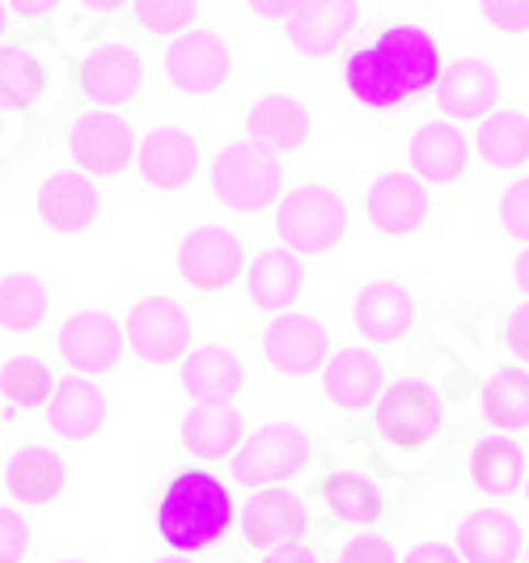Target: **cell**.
I'll list each match as a JSON object with an SVG mask.
<instances>
[{
    "instance_id": "19",
    "label": "cell",
    "mask_w": 529,
    "mask_h": 563,
    "mask_svg": "<svg viewBox=\"0 0 529 563\" xmlns=\"http://www.w3.org/2000/svg\"><path fill=\"white\" fill-rule=\"evenodd\" d=\"M56 352L68 373L98 382L128 352V343H123V318L114 310H102V306L73 310L56 327Z\"/></svg>"
},
{
    "instance_id": "32",
    "label": "cell",
    "mask_w": 529,
    "mask_h": 563,
    "mask_svg": "<svg viewBox=\"0 0 529 563\" xmlns=\"http://www.w3.org/2000/svg\"><path fill=\"white\" fill-rule=\"evenodd\" d=\"M309 496L322 505V512L331 517L334 526H377L382 512H386L377 487H368L352 471H327V475H318L313 487H309Z\"/></svg>"
},
{
    "instance_id": "22",
    "label": "cell",
    "mask_w": 529,
    "mask_h": 563,
    "mask_svg": "<svg viewBox=\"0 0 529 563\" xmlns=\"http://www.w3.org/2000/svg\"><path fill=\"white\" fill-rule=\"evenodd\" d=\"M34 212L47 233H89L102 221V187L81 169H47L34 191Z\"/></svg>"
},
{
    "instance_id": "45",
    "label": "cell",
    "mask_w": 529,
    "mask_h": 563,
    "mask_svg": "<svg viewBox=\"0 0 529 563\" xmlns=\"http://www.w3.org/2000/svg\"><path fill=\"white\" fill-rule=\"evenodd\" d=\"M258 563H322V560L309 551L306 542H297V547H284V551H267Z\"/></svg>"
},
{
    "instance_id": "28",
    "label": "cell",
    "mask_w": 529,
    "mask_h": 563,
    "mask_svg": "<svg viewBox=\"0 0 529 563\" xmlns=\"http://www.w3.org/2000/svg\"><path fill=\"white\" fill-rule=\"evenodd\" d=\"M59 288L38 272H0V335H34L52 322Z\"/></svg>"
},
{
    "instance_id": "31",
    "label": "cell",
    "mask_w": 529,
    "mask_h": 563,
    "mask_svg": "<svg viewBox=\"0 0 529 563\" xmlns=\"http://www.w3.org/2000/svg\"><path fill=\"white\" fill-rule=\"evenodd\" d=\"M4 487H9L13 500H22L30 508L52 505L68 487V466L47 445H22V450L9 453V462H4Z\"/></svg>"
},
{
    "instance_id": "36",
    "label": "cell",
    "mask_w": 529,
    "mask_h": 563,
    "mask_svg": "<svg viewBox=\"0 0 529 563\" xmlns=\"http://www.w3.org/2000/svg\"><path fill=\"white\" fill-rule=\"evenodd\" d=\"M56 390V373L47 361L30 356V352H9L0 356V398L18 411H47Z\"/></svg>"
},
{
    "instance_id": "42",
    "label": "cell",
    "mask_w": 529,
    "mask_h": 563,
    "mask_svg": "<svg viewBox=\"0 0 529 563\" xmlns=\"http://www.w3.org/2000/svg\"><path fill=\"white\" fill-rule=\"evenodd\" d=\"M478 18L500 34H529V0H496L478 4Z\"/></svg>"
},
{
    "instance_id": "5",
    "label": "cell",
    "mask_w": 529,
    "mask_h": 563,
    "mask_svg": "<svg viewBox=\"0 0 529 563\" xmlns=\"http://www.w3.org/2000/svg\"><path fill=\"white\" fill-rule=\"evenodd\" d=\"M288 183H293L288 157L246 141V136L224 141L208 162V196L221 212H233V217L272 212L279 196L288 191Z\"/></svg>"
},
{
    "instance_id": "15",
    "label": "cell",
    "mask_w": 529,
    "mask_h": 563,
    "mask_svg": "<svg viewBox=\"0 0 529 563\" xmlns=\"http://www.w3.org/2000/svg\"><path fill=\"white\" fill-rule=\"evenodd\" d=\"M504 98V73L496 56L487 52H453L441 64V77L432 89V107L437 119L449 123H483L500 111Z\"/></svg>"
},
{
    "instance_id": "8",
    "label": "cell",
    "mask_w": 529,
    "mask_h": 563,
    "mask_svg": "<svg viewBox=\"0 0 529 563\" xmlns=\"http://www.w3.org/2000/svg\"><path fill=\"white\" fill-rule=\"evenodd\" d=\"M356 217L373 238H411L437 225V191L407 169H368L356 183Z\"/></svg>"
},
{
    "instance_id": "47",
    "label": "cell",
    "mask_w": 529,
    "mask_h": 563,
    "mask_svg": "<svg viewBox=\"0 0 529 563\" xmlns=\"http://www.w3.org/2000/svg\"><path fill=\"white\" fill-rule=\"evenodd\" d=\"M13 34H18V26H13V9H9V4H0V43H4V38H13Z\"/></svg>"
},
{
    "instance_id": "12",
    "label": "cell",
    "mask_w": 529,
    "mask_h": 563,
    "mask_svg": "<svg viewBox=\"0 0 529 563\" xmlns=\"http://www.w3.org/2000/svg\"><path fill=\"white\" fill-rule=\"evenodd\" d=\"M203 166V136L187 119H153L136 141L140 183L157 196H183L191 191Z\"/></svg>"
},
{
    "instance_id": "48",
    "label": "cell",
    "mask_w": 529,
    "mask_h": 563,
    "mask_svg": "<svg viewBox=\"0 0 529 563\" xmlns=\"http://www.w3.org/2000/svg\"><path fill=\"white\" fill-rule=\"evenodd\" d=\"M52 563H89V560H77V555H59V560H52Z\"/></svg>"
},
{
    "instance_id": "43",
    "label": "cell",
    "mask_w": 529,
    "mask_h": 563,
    "mask_svg": "<svg viewBox=\"0 0 529 563\" xmlns=\"http://www.w3.org/2000/svg\"><path fill=\"white\" fill-rule=\"evenodd\" d=\"M403 563H466V560L458 555V547H445V542H419V547H411V551L403 555Z\"/></svg>"
},
{
    "instance_id": "21",
    "label": "cell",
    "mask_w": 529,
    "mask_h": 563,
    "mask_svg": "<svg viewBox=\"0 0 529 563\" xmlns=\"http://www.w3.org/2000/svg\"><path fill=\"white\" fill-rule=\"evenodd\" d=\"M377 428L403 453H423L437 437H441V407L437 395L428 390V382L419 377H403L386 386V395L377 402Z\"/></svg>"
},
{
    "instance_id": "4",
    "label": "cell",
    "mask_w": 529,
    "mask_h": 563,
    "mask_svg": "<svg viewBox=\"0 0 529 563\" xmlns=\"http://www.w3.org/2000/svg\"><path fill=\"white\" fill-rule=\"evenodd\" d=\"M352 225V203L343 183L331 174H306L293 178L288 191L272 208V233L276 246L293 251L297 258H322L339 251Z\"/></svg>"
},
{
    "instance_id": "35",
    "label": "cell",
    "mask_w": 529,
    "mask_h": 563,
    "mask_svg": "<svg viewBox=\"0 0 529 563\" xmlns=\"http://www.w3.org/2000/svg\"><path fill=\"white\" fill-rule=\"evenodd\" d=\"M471 483L483 496H513L526 483V453L517 450L508 437H483L471 450Z\"/></svg>"
},
{
    "instance_id": "14",
    "label": "cell",
    "mask_w": 529,
    "mask_h": 563,
    "mask_svg": "<svg viewBox=\"0 0 529 563\" xmlns=\"http://www.w3.org/2000/svg\"><path fill=\"white\" fill-rule=\"evenodd\" d=\"M136 123L128 114L93 111V107H81L68 119V132H64V148H68L73 166L93 183L123 178L128 166H136Z\"/></svg>"
},
{
    "instance_id": "30",
    "label": "cell",
    "mask_w": 529,
    "mask_h": 563,
    "mask_svg": "<svg viewBox=\"0 0 529 563\" xmlns=\"http://www.w3.org/2000/svg\"><path fill=\"white\" fill-rule=\"evenodd\" d=\"M521 547V521L500 508H474L458 526V555L466 563H517Z\"/></svg>"
},
{
    "instance_id": "38",
    "label": "cell",
    "mask_w": 529,
    "mask_h": 563,
    "mask_svg": "<svg viewBox=\"0 0 529 563\" xmlns=\"http://www.w3.org/2000/svg\"><path fill=\"white\" fill-rule=\"evenodd\" d=\"M496 229L504 238H513L521 251L529 246V174L504 183L500 199H496Z\"/></svg>"
},
{
    "instance_id": "3",
    "label": "cell",
    "mask_w": 529,
    "mask_h": 563,
    "mask_svg": "<svg viewBox=\"0 0 529 563\" xmlns=\"http://www.w3.org/2000/svg\"><path fill=\"white\" fill-rule=\"evenodd\" d=\"M238 521L229 483L203 466H187L169 475L157 496V538L174 555H196L217 547Z\"/></svg>"
},
{
    "instance_id": "34",
    "label": "cell",
    "mask_w": 529,
    "mask_h": 563,
    "mask_svg": "<svg viewBox=\"0 0 529 563\" xmlns=\"http://www.w3.org/2000/svg\"><path fill=\"white\" fill-rule=\"evenodd\" d=\"M483 402V420L500 432H521L529 428V368L500 365L492 368V377L478 390Z\"/></svg>"
},
{
    "instance_id": "46",
    "label": "cell",
    "mask_w": 529,
    "mask_h": 563,
    "mask_svg": "<svg viewBox=\"0 0 529 563\" xmlns=\"http://www.w3.org/2000/svg\"><path fill=\"white\" fill-rule=\"evenodd\" d=\"M513 284H517V288L529 297V246L517 254V263H513Z\"/></svg>"
},
{
    "instance_id": "1",
    "label": "cell",
    "mask_w": 529,
    "mask_h": 563,
    "mask_svg": "<svg viewBox=\"0 0 529 563\" xmlns=\"http://www.w3.org/2000/svg\"><path fill=\"white\" fill-rule=\"evenodd\" d=\"M445 64L441 30L428 18H390L339 59V89L348 114L373 128L407 119L423 98H432Z\"/></svg>"
},
{
    "instance_id": "26",
    "label": "cell",
    "mask_w": 529,
    "mask_h": 563,
    "mask_svg": "<svg viewBox=\"0 0 529 563\" xmlns=\"http://www.w3.org/2000/svg\"><path fill=\"white\" fill-rule=\"evenodd\" d=\"M246 441V416L238 402H191L178 423V445L199 462H224Z\"/></svg>"
},
{
    "instance_id": "23",
    "label": "cell",
    "mask_w": 529,
    "mask_h": 563,
    "mask_svg": "<svg viewBox=\"0 0 529 563\" xmlns=\"http://www.w3.org/2000/svg\"><path fill=\"white\" fill-rule=\"evenodd\" d=\"M238 530H242V542L251 551H284V547H297L309 530V512L306 500L293 496L288 487H263L254 492L251 500L242 505V517H238Z\"/></svg>"
},
{
    "instance_id": "2",
    "label": "cell",
    "mask_w": 529,
    "mask_h": 563,
    "mask_svg": "<svg viewBox=\"0 0 529 563\" xmlns=\"http://www.w3.org/2000/svg\"><path fill=\"white\" fill-rule=\"evenodd\" d=\"M77 89V59L43 30H22L0 43V111L43 123L68 107Z\"/></svg>"
},
{
    "instance_id": "39",
    "label": "cell",
    "mask_w": 529,
    "mask_h": 563,
    "mask_svg": "<svg viewBox=\"0 0 529 563\" xmlns=\"http://www.w3.org/2000/svg\"><path fill=\"white\" fill-rule=\"evenodd\" d=\"M34 547V526L22 508L0 505V563H22Z\"/></svg>"
},
{
    "instance_id": "49",
    "label": "cell",
    "mask_w": 529,
    "mask_h": 563,
    "mask_svg": "<svg viewBox=\"0 0 529 563\" xmlns=\"http://www.w3.org/2000/svg\"><path fill=\"white\" fill-rule=\"evenodd\" d=\"M157 563H191V560H183V555H174V560H157Z\"/></svg>"
},
{
    "instance_id": "37",
    "label": "cell",
    "mask_w": 529,
    "mask_h": 563,
    "mask_svg": "<svg viewBox=\"0 0 529 563\" xmlns=\"http://www.w3.org/2000/svg\"><path fill=\"white\" fill-rule=\"evenodd\" d=\"M123 22L136 30V38H178L199 22V4L191 0H157V4H123Z\"/></svg>"
},
{
    "instance_id": "27",
    "label": "cell",
    "mask_w": 529,
    "mask_h": 563,
    "mask_svg": "<svg viewBox=\"0 0 529 563\" xmlns=\"http://www.w3.org/2000/svg\"><path fill=\"white\" fill-rule=\"evenodd\" d=\"M306 288V263L284 246H263L246 263V301L254 313H288V306L301 297Z\"/></svg>"
},
{
    "instance_id": "33",
    "label": "cell",
    "mask_w": 529,
    "mask_h": 563,
    "mask_svg": "<svg viewBox=\"0 0 529 563\" xmlns=\"http://www.w3.org/2000/svg\"><path fill=\"white\" fill-rule=\"evenodd\" d=\"M474 153H478L483 166L496 169V174L521 169L529 162V114L500 107L492 119H483L478 136H474Z\"/></svg>"
},
{
    "instance_id": "13",
    "label": "cell",
    "mask_w": 529,
    "mask_h": 563,
    "mask_svg": "<svg viewBox=\"0 0 529 563\" xmlns=\"http://www.w3.org/2000/svg\"><path fill=\"white\" fill-rule=\"evenodd\" d=\"M254 347H258V361L272 377L306 382L313 373H322L334 356V335L313 313H276L258 327Z\"/></svg>"
},
{
    "instance_id": "40",
    "label": "cell",
    "mask_w": 529,
    "mask_h": 563,
    "mask_svg": "<svg viewBox=\"0 0 529 563\" xmlns=\"http://www.w3.org/2000/svg\"><path fill=\"white\" fill-rule=\"evenodd\" d=\"M500 347L513 356V365L529 368V297L517 301L500 322Z\"/></svg>"
},
{
    "instance_id": "10",
    "label": "cell",
    "mask_w": 529,
    "mask_h": 563,
    "mask_svg": "<svg viewBox=\"0 0 529 563\" xmlns=\"http://www.w3.org/2000/svg\"><path fill=\"white\" fill-rule=\"evenodd\" d=\"M148 85V52L132 34L98 38L77 59V93L93 111H123Z\"/></svg>"
},
{
    "instance_id": "7",
    "label": "cell",
    "mask_w": 529,
    "mask_h": 563,
    "mask_svg": "<svg viewBox=\"0 0 529 563\" xmlns=\"http://www.w3.org/2000/svg\"><path fill=\"white\" fill-rule=\"evenodd\" d=\"M233 38L217 26H191L157 52V81L174 102H208L233 85Z\"/></svg>"
},
{
    "instance_id": "24",
    "label": "cell",
    "mask_w": 529,
    "mask_h": 563,
    "mask_svg": "<svg viewBox=\"0 0 529 563\" xmlns=\"http://www.w3.org/2000/svg\"><path fill=\"white\" fill-rule=\"evenodd\" d=\"M322 395L331 398L334 407L361 416L368 407H377L386 395V361L373 347H339L327 368H322Z\"/></svg>"
},
{
    "instance_id": "16",
    "label": "cell",
    "mask_w": 529,
    "mask_h": 563,
    "mask_svg": "<svg viewBox=\"0 0 529 563\" xmlns=\"http://www.w3.org/2000/svg\"><path fill=\"white\" fill-rule=\"evenodd\" d=\"M306 462H309L306 428H297V423L288 420H263L246 432V441L238 445L229 471H233V483L263 492V487H279V483L293 479L297 471H306Z\"/></svg>"
},
{
    "instance_id": "44",
    "label": "cell",
    "mask_w": 529,
    "mask_h": 563,
    "mask_svg": "<svg viewBox=\"0 0 529 563\" xmlns=\"http://www.w3.org/2000/svg\"><path fill=\"white\" fill-rule=\"evenodd\" d=\"M9 9H13V22H56L59 13H64V9H59V4H9Z\"/></svg>"
},
{
    "instance_id": "9",
    "label": "cell",
    "mask_w": 529,
    "mask_h": 563,
    "mask_svg": "<svg viewBox=\"0 0 529 563\" xmlns=\"http://www.w3.org/2000/svg\"><path fill=\"white\" fill-rule=\"evenodd\" d=\"M174 272L191 292H229L246 272L238 229L221 217L183 221L174 242Z\"/></svg>"
},
{
    "instance_id": "11",
    "label": "cell",
    "mask_w": 529,
    "mask_h": 563,
    "mask_svg": "<svg viewBox=\"0 0 529 563\" xmlns=\"http://www.w3.org/2000/svg\"><path fill=\"white\" fill-rule=\"evenodd\" d=\"M368 9L364 4H348V0H309V4H293L279 38L288 47V56L306 59V64H334L356 47V34L364 30Z\"/></svg>"
},
{
    "instance_id": "41",
    "label": "cell",
    "mask_w": 529,
    "mask_h": 563,
    "mask_svg": "<svg viewBox=\"0 0 529 563\" xmlns=\"http://www.w3.org/2000/svg\"><path fill=\"white\" fill-rule=\"evenodd\" d=\"M339 563H403L394 555V542L386 534H352L339 547Z\"/></svg>"
},
{
    "instance_id": "29",
    "label": "cell",
    "mask_w": 529,
    "mask_h": 563,
    "mask_svg": "<svg viewBox=\"0 0 529 563\" xmlns=\"http://www.w3.org/2000/svg\"><path fill=\"white\" fill-rule=\"evenodd\" d=\"M102 423H107L102 386L89 382V377H77V373L56 377V390L47 402V428L64 441H85V437H98Z\"/></svg>"
},
{
    "instance_id": "25",
    "label": "cell",
    "mask_w": 529,
    "mask_h": 563,
    "mask_svg": "<svg viewBox=\"0 0 529 563\" xmlns=\"http://www.w3.org/2000/svg\"><path fill=\"white\" fill-rule=\"evenodd\" d=\"M183 395L196 402H233L246 386V361L238 347L224 343H196L178 365Z\"/></svg>"
},
{
    "instance_id": "6",
    "label": "cell",
    "mask_w": 529,
    "mask_h": 563,
    "mask_svg": "<svg viewBox=\"0 0 529 563\" xmlns=\"http://www.w3.org/2000/svg\"><path fill=\"white\" fill-rule=\"evenodd\" d=\"M123 343L136 365H183L196 347V310L169 284H148L128 297Z\"/></svg>"
},
{
    "instance_id": "20",
    "label": "cell",
    "mask_w": 529,
    "mask_h": 563,
    "mask_svg": "<svg viewBox=\"0 0 529 563\" xmlns=\"http://www.w3.org/2000/svg\"><path fill=\"white\" fill-rule=\"evenodd\" d=\"M403 162H407V174H416L432 191L437 187L453 191L471 183V141L449 119H419L403 141Z\"/></svg>"
},
{
    "instance_id": "17",
    "label": "cell",
    "mask_w": 529,
    "mask_h": 563,
    "mask_svg": "<svg viewBox=\"0 0 529 563\" xmlns=\"http://www.w3.org/2000/svg\"><path fill=\"white\" fill-rule=\"evenodd\" d=\"M242 132H246V141L263 144L279 157L306 153L309 136H313V111H309L306 93L284 81L258 85L242 107Z\"/></svg>"
},
{
    "instance_id": "18",
    "label": "cell",
    "mask_w": 529,
    "mask_h": 563,
    "mask_svg": "<svg viewBox=\"0 0 529 563\" xmlns=\"http://www.w3.org/2000/svg\"><path fill=\"white\" fill-rule=\"evenodd\" d=\"M348 318L364 343L403 347L419 327V292L398 276H373L352 288Z\"/></svg>"
}]
</instances>
